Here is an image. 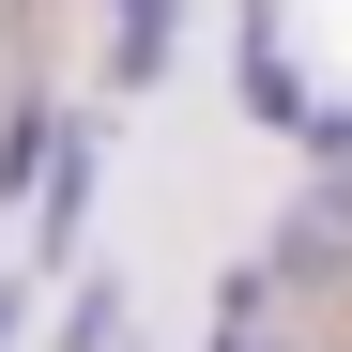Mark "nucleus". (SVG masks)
I'll return each instance as SVG.
<instances>
[{
  "label": "nucleus",
  "instance_id": "39448f33",
  "mask_svg": "<svg viewBox=\"0 0 352 352\" xmlns=\"http://www.w3.org/2000/svg\"><path fill=\"white\" fill-rule=\"evenodd\" d=\"M62 352H123V276H92V291H77V322H62Z\"/></svg>",
  "mask_w": 352,
  "mask_h": 352
},
{
  "label": "nucleus",
  "instance_id": "6e6552de",
  "mask_svg": "<svg viewBox=\"0 0 352 352\" xmlns=\"http://www.w3.org/2000/svg\"><path fill=\"white\" fill-rule=\"evenodd\" d=\"M214 352H276V322H261V337H214Z\"/></svg>",
  "mask_w": 352,
  "mask_h": 352
},
{
  "label": "nucleus",
  "instance_id": "423d86ee",
  "mask_svg": "<svg viewBox=\"0 0 352 352\" xmlns=\"http://www.w3.org/2000/svg\"><path fill=\"white\" fill-rule=\"evenodd\" d=\"M307 153H352V107H307Z\"/></svg>",
  "mask_w": 352,
  "mask_h": 352
},
{
  "label": "nucleus",
  "instance_id": "7ed1b4c3",
  "mask_svg": "<svg viewBox=\"0 0 352 352\" xmlns=\"http://www.w3.org/2000/svg\"><path fill=\"white\" fill-rule=\"evenodd\" d=\"M168 31H184V0H107V92H153Z\"/></svg>",
  "mask_w": 352,
  "mask_h": 352
},
{
  "label": "nucleus",
  "instance_id": "20e7f679",
  "mask_svg": "<svg viewBox=\"0 0 352 352\" xmlns=\"http://www.w3.org/2000/svg\"><path fill=\"white\" fill-rule=\"evenodd\" d=\"M245 107L261 123H307V77H291V46H276V0H245Z\"/></svg>",
  "mask_w": 352,
  "mask_h": 352
},
{
  "label": "nucleus",
  "instance_id": "f03ea898",
  "mask_svg": "<svg viewBox=\"0 0 352 352\" xmlns=\"http://www.w3.org/2000/svg\"><path fill=\"white\" fill-rule=\"evenodd\" d=\"M92 168H107V138H92V123H46V153H31V245H46V261L77 245V214H92Z\"/></svg>",
  "mask_w": 352,
  "mask_h": 352
},
{
  "label": "nucleus",
  "instance_id": "f257e3e1",
  "mask_svg": "<svg viewBox=\"0 0 352 352\" xmlns=\"http://www.w3.org/2000/svg\"><path fill=\"white\" fill-rule=\"evenodd\" d=\"M276 276H291V291H337V276H352V153H322V184L276 214Z\"/></svg>",
  "mask_w": 352,
  "mask_h": 352
},
{
  "label": "nucleus",
  "instance_id": "0eeeda50",
  "mask_svg": "<svg viewBox=\"0 0 352 352\" xmlns=\"http://www.w3.org/2000/svg\"><path fill=\"white\" fill-rule=\"evenodd\" d=\"M16 322H31V291H16V276H0V352H16Z\"/></svg>",
  "mask_w": 352,
  "mask_h": 352
}]
</instances>
